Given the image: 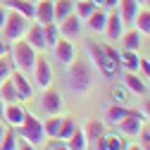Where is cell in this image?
<instances>
[{"instance_id": "obj_1", "label": "cell", "mask_w": 150, "mask_h": 150, "mask_svg": "<svg viewBox=\"0 0 150 150\" xmlns=\"http://www.w3.org/2000/svg\"><path fill=\"white\" fill-rule=\"evenodd\" d=\"M67 83L74 93H86L93 86V71L86 60H74L67 67Z\"/></svg>"}, {"instance_id": "obj_2", "label": "cell", "mask_w": 150, "mask_h": 150, "mask_svg": "<svg viewBox=\"0 0 150 150\" xmlns=\"http://www.w3.org/2000/svg\"><path fill=\"white\" fill-rule=\"evenodd\" d=\"M86 50H88L91 62L96 64V69H98L100 74H105V76H115V74L119 71V64L112 60L110 55H107V50H105L103 45H98L96 41H86Z\"/></svg>"}, {"instance_id": "obj_3", "label": "cell", "mask_w": 150, "mask_h": 150, "mask_svg": "<svg viewBox=\"0 0 150 150\" xmlns=\"http://www.w3.org/2000/svg\"><path fill=\"white\" fill-rule=\"evenodd\" d=\"M29 26H31V19H29V17H24V14H19V12H14V10H10V12H7V19H5V26H3L5 41L14 43V41L24 38L26 31H29Z\"/></svg>"}, {"instance_id": "obj_4", "label": "cell", "mask_w": 150, "mask_h": 150, "mask_svg": "<svg viewBox=\"0 0 150 150\" xmlns=\"http://www.w3.org/2000/svg\"><path fill=\"white\" fill-rule=\"evenodd\" d=\"M36 50L24 41V38H19V41H14V50H12V64L19 69L22 74H29L31 69H33V64H36Z\"/></svg>"}, {"instance_id": "obj_5", "label": "cell", "mask_w": 150, "mask_h": 150, "mask_svg": "<svg viewBox=\"0 0 150 150\" xmlns=\"http://www.w3.org/2000/svg\"><path fill=\"white\" fill-rule=\"evenodd\" d=\"M19 131H22V136L26 138V143H31V145H41L45 141L43 122L36 117V115H31V112H24V122H22Z\"/></svg>"}, {"instance_id": "obj_6", "label": "cell", "mask_w": 150, "mask_h": 150, "mask_svg": "<svg viewBox=\"0 0 150 150\" xmlns=\"http://www.w3.org/2000/svg\"><path fill=\"white\" fill-rule=\"evenodd\" d=\"M52 52H55V57H57V62L67 69L74 60H76V50H74V43L69 41V38H60L57 43H55V48H52Z\"/></svg>"}, {"instance_id": "obj_7", "label": "cell", "mask_w": 150, "mask_h": 150, "mask_svg": "<svg viewBox=\"0 0 150 150\" xmlns=\"http://www.w3.org/2000/svg\"><path fill=\"white\" fill-rule=\"evenodd\" d=\"M33 76H36V83H38L43 91L52 83V67L45 57H36V64H33Z\"/></svg>"}, {"instance_id": "obj_8", "label": "cell", "mask_w": 150, "mask_h": 150, "mask_svg": "<svg viewBox=\"0 0 150 150\" xmlns=\"http://www.w3.org/2000/svg\"><path fill=\"white\" fill-rule=\"evenodd\" d=\"M41 107H43L45 115H60V112H62V96L57 91L45 88L43 91V98H41Z\"/></svg>"}, {"instance_id": "obj_9", "label": "cell", "mask_w": 150, "mask_h": 150, "mask_svg": "<svg viewBox=\"0 0 150 150\" xmlns=\"http://www.w3.org/2000/svg\"><path fill=\"white\" fill-rule=\"evenodd\" d=\"M122 29H124V22H122L119 12H117V10L107 12V22H105V33H107V38H110L112 43L122 38V33H124Z\"/></svg>"}, {"instance_id": "obj_10", "label": "cell", "mask_w": 150, "mask_h": 150, "mask_svg": "<svg viewBox=\"0 0 150 150\" xmlns=\"http://www.w3.org/2000/svg\"><path fill=\"white\" fill-rule=\"evenodd\" d=\"M24 41L38 52V50H48L45 48V33H43V24H38V22H31V26H29V31H26V36H24Z\"/></svg>"}, {"instance_id": "obj_11", "label": "cell", "mask_w": 150, "mask_h": 150, "mask_svg": "<svg viewBox=\"0 0 150 150\" xmlns=\"http://www.w3.org/2000/svg\"><path fill=\"white\" fill-rule=\"evenodd\" d=\"M117 126H119V131H122L126 138H136V136L141 134V129H143V117H141V112H136V115L122 119Z\"/></svg>"}, {"instance_id": "obj_12", "label": "cell", "mask_w": 150, "mask_h": 150, "mask_svg": "<svg viewBox=\"0 0 150 150\" xmlns=\"http://www.w3.org/2000/svg\"><path fill=\"white\" fill-rule=\"evenodd\" d=\"M57 29H60V36L62 38H76V36L81 33V19L76 14H69V17H64V19L57 24Z\"/></svg>"}, {"instance_id": "obj_13", "label": "cell", "mask_w": 150, "mask_h": 150, "mask_svg": "<svg viewBox=\"0 0 150 150\" xmlns=\"http://www.w3.org/2000/svg\"><path fill=\"white\" fill-rule=\"evenodd\" d=\"M36 5V14H33V19L38 22V24H55V5L50 3V0H38V3H33Z\"/></svg>"}, {"instance_id": "obj_14", "label": "cell", "mask_w": 150, "mask_h": 150, "mask_svg": "<svg viewBox=\"0 0 150 150\" xmlns=\"http://www.w3.org/2000/svg\"><path fill=\"white\" fill-rule=\"evenodd\" d=\"M131 115H136V110H129L126 105H110L107 107V112H105V124H110V126H117L122 119H126V117H131Z\"/></svg>"}, {"instance_id": "obj_15", "label": "cell", "mask_w": 150, "mask_h": 150, "mask_svg": "<svg viewBox=\"0 0 150 150\" xmlns=\"http://www.w3.org/2000/svg\"><path fill=\"white\" fill-rule=\"evenodd\" d=\"M138 10H141V5L136 3V0H117V12H119L124 24H134Z\"/></svg>"}, {"instance_id": "obj_16", "label": "cell", "mask_w": 150, "mask_h": 150, "mask_svg": "<svg viewBox=\"0 0 150 150\" xmlns=\"http://www.w3.org/2000/svg\"><path fill=\"white\" fill-rule=\"evenodd\" d=\"M96 145L98 150H126V138H122L119 134H103Z\"/></svg>"}, {"instance_id": "obj_17", "label": "cell", "mask_w": 150, "mask_h": 150, "mask_svg": "<svg viewBox=\"0 0 150 150\" xmlns=\"http://www.w3.org/2000/svg\"><path fill=\"white\" fill-rule=\"evenodd\" d=\"M10 79H12L14 88H17V93H19V100H31L33 98V86L26 81V74H22L19 69H17Z\"/></svg>"}, {"instance_id": "obj_18", "label": "cell", "mask_w": 150, "mask_h": 150, "mask_svg": "<svg viewBox=\"0 0 150 150\" xmlns=\"http://www.w3.org/2000/svg\"><path fill=\"white\" fill-rule=\"evenodd\" d=\"M24 107H19L17 103H7L5 105V112H3V122H7L10 126H22L24 122Z\"/></svg>"}, {"instance_id": "obj_19", "label": "cell", "mask_w": 150, "mask_h": 150, "mask_svg": "<svg viewBox=\"0 0 150 150\" xmlns=\"http://www.w3.org/2000/svg\"><path fill=\"white\" fill-rule=\"evenodd\" d=\"M122 81L126 83V88L131 93H136V96H145V93H148V86L141 81V76H136V71H124Z\"/></svg>"}, {"instance_id": "obj_20", "label": "cell", "mask_w": 150, "mask_h": 150, "mask_svg": "<svg viewBox=\"0 0 150 150\" xmlns=\"http://www.w3.org/2000/svg\"><path fill=\"white\" fill-rule=\"evenodd\" d=\"M88 29L93 31V33H103L105 31V22H107V12L103 10V7H96L93 10V14L88 17Z\"/></svg>"}, {"instance_id": "obj_21", "label": "cell", "mask_w": 150, "mask_h": 150, "mask_svg": "<svg viewBox=\"0 0 150 150\" xmlns=\"http://www.w3.org/2000/svg\"><path fill=\"white\" fill-rule=\"evenodd\" d=\"M0 98H3L5 105L7 103H19V93H17V88H14V83H12L10 76L0 81Z\"/></svg>"}, {"instance_id": "obj_22", "label": "cell", "mask_w": 150, "mask_h": 150, "mask_svg": "<svg viewBox=\"0 0 150 150\" xmlns=\"http://www.w3.org/2000/svg\"><path fill=\"white\" fill-rule=\"evenodd\" d=\"M7 10H14V12L29 17V19H33V14H36V5L29 3V0H7Z\"/></svg>"}, {"instance_id": "obj_23", "label": "cell", "mask_w": 150, "mask_h": 150, "mask_svg": "<svg viewBox=\"0 0 150 150\" xmlns=\"http://www.w3.org/2000/svg\"><path fill=\"white\" fill-rule=\"evenodd\" d=\"M134 24H136V31H138L141 36H150V7L138 10L136 19H134Z\"/></svg>"}, {"instance_id": "obj_24", "label": "cell", "mask_w": 150, "mask_h": 150, "mask_svg": "<svg viewBox=\"0 0 150 150\" xmlns=\"http://www.w3.org/2000/svg\"><path fill=\"white\" fill-rule=\"evenodd\" d=\"M55 22H62L64 17H69V14H74V0H55Z\"/></svg>"}, {"instance_id": "obj_25", "label": "cell", "mask_w": 150, "mask_h": 150, "mask_svg": "<svg viewBox=\"0 0 150 150\" xmlns=\"http://www.w3.org/2000/svg\"><path fill=\"white\" fill-rule=\"evenodd\" d=\"M83 134H86V141H88V143H96V141L105 134V124H103V122H98V119H93V122H88V124H86Z\"/></svg>"}, {"instance_id": "obj_26", "label": "cell", "mask_w": 150, "mask_h": 150, "mask_svg": "<svg viewBox=\"0 0 150 150\" xmlns=\"http://www.w3.org/2000/svg\"><path fill=\"white\" fill-rule=\"evenodd\" d=\"M67 148L69 150H88V141H86V134H83V129L76 126V131L69 136L67 141Z\"/></svg>"}, {"instance_id": "obj_27", "label": "cell", "mask_w": 150, "mask_h": 150, "mask_svg": "<svg viewBox=\"0 0 150 150\" xmlns=\"http://www.w3.org/2000/svg\"><path fill=\"white\" fill-rule=\"evenodd\" d=\"M96 7H98V5L93 3V0H76V3H74V14L83 22V19H88V17L93 14V10H96Z\"/></svg>"}, {"instance_id": "obj_28", "label": "cell", "mask_w": 150, "mask_h": 150, "mask_svg": "<svg viewBox=\"0 0 150 150\" xmlns=\"http://www.w3.org/2000/svg\"><path fill=\"white\" fill-rule=\"evenodd\" d=\"M138 60H141V57H138L134 50H122V52H119V64H122L126 71H136V69H138Z\"/></svg>"}, {"instance_id": "obj_29", "label": "cell", "mask_w": 150, "mask_h": 150, "mask_svg": "<svg viewBox=\"0 0 150 150\" xmlns=\"http://www.w3.org/2000/svg\"><path fill=\"white\" fill-rule=\"evenodd\" d=\"M76 131V119L74 117H62V124L57 129V136L55 138H60V141H69V136Z\"/></svg>"}, {"instance_id": "obj_30", "label": "cell", "mask_w": 150, "mask_h": 150, "mask_svg": "<svg viewBox=\"0 0 150 150\" xmlns=\"http://www.w3.org/2000/svg\"><path fill=\"white\" fill-rule=\"evenodd\" d=\"M122 48H124V50H134V52H138V50H141V33H138V31L122 33Z\"/></svg>"}, {"instance_id": "obj_31", "label": "cell", "mask_w": 150, "mask_h": 150, "mask_svg": "<svg viewBox=\"0 0 150 150\" xmlns=\"http://www.w3.org/2000/svg\"><path fill=\"white\" fill-rule=\"evenodd\" d=\"M43 33H45V48H55V43L62 38L57 24H45V26H43Z\"/></svg>"}, {"instance_id": "obj_32", "label": "cell", "mask_w": 150, "mask_h": 150, "mask_svg": "<svg viewBox=\"0 0 150 150\" xmlns=\"http://www.w3.org/2000/svg\"><path fill=\"white\" fill-rule=\"evenodd\" d=\"M60 124H62V117H60V115H50V119H45V124H43L45 136H48V138H55V136H57Z\"/></svg>"}, {"instance_id": "obj_33", "label": "cell", "mask_w": 150, "mask_h": 150, "mask_svg": "<svg viewBox=\"0 0 150 150\" xmlns=\"http://www.w3.org/2000/svg\"><path fill=\"white\" fill-rule=\"evenodd\" d=\"M17 145H19V141H17V136L12 134V131H5L3 141H0V150H17Z\"/></svg>"}, {"instance_id": "obj_34", "label": "cell", "mask_w": 150, "mask_h": 150, "mask_svg": "<svg viewBox=\"0 0 150 150\" xmlns=\"http://www.w3.org/2000/svg\"><path fill=\"white\" fill-rule=\"evenodd\" d=\"M12 60H7L5 57V55H3V57H0V81H3V79H7L10 76V74H12Z\"/></svg>"}, {"instance_id": "obj_35", "label": "cell", "mask_w": 150, "mask_h": 150, "mask_svg": "<svg viewBox=\"0 0 150 150\" xmlns=\"http://www.w3.org/2000/svg\"><path fill=\"white\" fill-rule=\"evenodd\" d=\"M112 100H115L117 105H124V100H126V91H124L122 86H112Z\"/></svg>"}, {"instance_id": "obj_36", "label": "cell", "mask_w": 150, "mask_h": 150, "mask_svg": "<svg viewBox=\"0 0 150 150\" xmlns=\"http://www.w3.org/2000/svg\"><path fill=\"white\" fill-rule=\"evenodd\" d=\"M138 136H141V150H150V126H143Z\"/></svg>"}, {"instance_id": "obj_37", "label": "cell", "mask_w": 150, "mask_h": 150, "mask_svg": "<svg viewBox=\"0 0 150 150\" xmlns=\"http://www.w3.org/2000/svg\"><path fill=\"white\" fill-rule=\"evenodd\" d=\"M138 69H141V71L145 74V76L150 79V60H145V57H141V60H138Z\"/></svg>"}, {"instance_id": "obj_38", "label": "cell", "mask_w": 150, "mask_h": 150, "mask_svg": "<svg viewBox=\"0 0 150 150\" xmlns=\"http://www.w3.org/2000/svg\"><path fill=\"white\" fill-rule=\"evenodd\" d=\"M5 19H7V7H3V5H0V29L5 26Z\"/></svg>"}, {"instance_id": "obj_39", "label": "cell", "mask_w": 150, "mask_h": 150, "mask_svg": "<svg viewBox=\"0 0 150 150\" xmlns=\"http://www.w3.org/2000/svg\"><path fill=\"white\" fill-rule=\"evenodd\" d=\"M17 150H36V145H31V143H22V145H17Z\"/></svg>"}, {"instance_id": "obj_40", "label": "cell", "mask_w": 150, "mask_h": 150, "mask_svg": "<svg viewBox=\"0 0 150 150\" xmlns=\"http://www.w3.org/2000/svg\"><path fill=\"white\" fill-rule=\"evenodd\" d=\"M143 112H145V117L150 119V100H143Z\"/></svg>"}, {"instance_id": "obj_41", "label": "cell", "mask_w": 150, "mask_h": 150, "mask_svg": "<svg viewBox=\"0 0 150 150\" xmlns=\"http://www.w3.org/2000/svg\"><path fill=\"white\" fill-rule=\"evenodd\" d=\"M7 55V41H0V57Z\"/></svg>"}, {"instance_id": "obj_42", "label": "cell", "mask_w": 150, "mask_h": 150, "mask_svg": "<svg viewBox=\"0 0 150 150\" xmlns=\"http://www.w3.org/2000/svg\"><path fill=\"white\" fill-rule=\"evenodd\" d=\"M50 150H69V148H67V143H64V141H62V143H57V145H52V148H50Z\"/></svg>"}, {"instance_id": "obj_43", "label": "cell", "mask_w": 150, "mask_h": 150, "mask_svg": "<svg viewBox=\"0 0 150 150\" xmlns=\"http://www.w3.org/2000/svg\"><path fill=\"white\" fill-rule=\"evenodd\" d=\"M105 7H117V0H105Z\"/></svg>"}, {"instance_id": "obj_44", "label": "cell", "mask_w": 150, "mask_h": 150, "mask_svg": "<svg viewBox=\"0 0 150 150\" xmlns=\"http://www.w3.org/2000/svg\"><path fill=\"white\" fill-rule=\"evenodd\" d=\"M3 112H5V103H3V98H0V122H3Z\"/></svg>"}, {"instance_id": "obj_45", "label": "cell", "mask_w": 150, "mask_h": 150, "mask_svg": "<svg viewBox=\"0 0 150 150\" xmlns=\"http://www.w3.org/2000/svg\"><path fill=\"white\" fill-rule=\"evenodd\" d=\"M5 131H7V129H5V124L0 122V141H3V136H5Z\"/></svg>"}, {"instance_id": "obj_46", "label": "cell", "mask_w": 150, "mask_h": 150, "mask_svg": "<svg viewBox=\"0 0 150 150\" xmlns=\"http://www.w3.org/2000/svg\"><path fill=\"white\" fill-rule=\"evenodd\" d=\"M126 150H141V145H136V143L134 145H126Z\"/></svg>"}, {"instance_id": "obj_47", "label": "cell", "mask_w": 150, "mask_h": 150, "mask_svg": "<svg viewBox=\"0 0 150 150\" xmlns=\"http://www.w3.org/2000/svg\"><path fill=\"white\" fill-rule=\"evenodd\" d=\"M93 3H96V5H98V7H100V5H103V7H105V0H93Z\"/></svg>"}, {"instance_id": "obj_48", "label": "cell", "mask_w": 150, "mask_h": 150, "mask_svg": "<svg viewBox=\"0 0 150 150\" xmlns=\"http://www.w3.org/2000/svg\"><path fill=\"white\" fill-rule=\"evenodd\" d=\"M136 3H138V5H143V3H145V0H136Z\"/></svg>"}, {"instance_id": "obj_49", "label": "cell", "mask_w": 150, "mask_h": 150, "mask_svg": "<svg viewBox=\"0 0 150 150\" xmlns=\"http://www.w3.org/2000/svg\"><path fill=\"white\" fill-rule=\"evenodd\" d=\"M143 5H150V0H145V3H143Z\"/></svg>"}, {"instance_id": "obj_50", "label": "cell", "mask_w": 150, "mask_h": 150, "mask_svg": "<svg viewBox=\"0 0 150 150\" xmlns=\"http://www.w3.org/2000/svg\"><path fill=\"white\" fill-rule=\"evenodd\" d=\"M148 91H150V88H148Z\"/></svg>"}]
</instances>
